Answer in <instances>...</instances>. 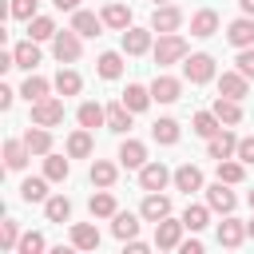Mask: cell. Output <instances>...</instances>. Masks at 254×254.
Wrapping results in <instances>:
<instances>
[{"label": "cell", "mask_w": 254, "mask_h": 254, "mask_svg": "<svg viewBox=\"0 0 254 254\" xmlns=\"http://www.w3.org/2000/svg\"><path fill=\"white\" fill-rule=\"evenodd\" d=\"M48 183H52L48 175L44 179H24L20 183V198L24 202H48Z\"/></svg>", "instance_id": "cell-32"}, {"label": "cell", "mask_w": 254, "mask_h": 254, "mask_svg": "<svg viewBox=\"0 0 254 254\" xmlns=\"http://www.w3.org/2000/svg\"><path fill=\"white\" fill-rule=\"evenodd\" d=\"M179 24H183V12L175 8V4H159L155 8V16H151V28L163 36V32H179Z\"/></svg>", "instance_id": "cell-15"}, {"label": "cell", "mask_w": 254, "mask_h": 254, "mask_svg": "<svg viewBox=\"0 0 254 254\" xmlns=\"http://www.w3.org/2000/svg\"><path fill=\"white\" fill-rule=\"evenodd\" d=\"M44 246H48V242H44V234H24L16 250H20V254H40Z\"/></svg>", "instance_id": "cell-45"}, {"label": "cell", "mask_w": 254, "mask_h": 254, "mask_svg": "<svg viewBox=\"0 0 254 254\" xmlns=\"http://www.w3.org/2000/svg\"><path fill=\"white\" fill-rule=\"evenodd\" d=\"M32 123H40V127H56V123H64V99H40V103H32Z\"/></svg>", "instance_id": "cell-5"}, {"label": "cell", "mask_w": 254, "mask_h": 254, "mask_svg": "<svg viewBox=\"0 0 254 254\" xmlns=\"http://www.w3.org/2000/svg\"><path fill=\"white\" fill-rule=\"evenodd\" d=\"M103 24H107V28H115V32L131 28V8H127V4H119V0H111V4L103 8Z\"/></svg>", "instance_id": "cell-23"}, {"label": "cell", "mask_w": 254, "mask_h": 254, "mask_svg": "<svg viewBox=\"0 0 254 254\" xmlns=\"http://www.w3.org/2000/svg\"><path fill=\"white\" fill-rule=\"evenodd\" d=\"M71 28H75L79 36H99V28H103V16H95V12H83V8H75V12H71Z\"/></svg>", "instance_id": "cell-24"}, {"label": "cell", "mask_w": 254, "mask_h": 254, "mask_svg": "<svg viewBox=\"0 0 254 254\" xmlns=\"http://www.w3.org/2000/svg\"><path fill=\"white\" fill-rule=\"evenodd\" d=\"M238 8H242V16H254V0H238Z\"/></svg>", "instance_id": "cell-53"}, {"label": "cell", "mask_w": 254, "mask_h": 254, "mask_svg": "<svg viewBox=\"0 0 254 254\" xmlns=\"http://www.w3.org/2000/svg\"><path fill=\"white\" fill-rule=\"evenodd\" d=\"M67 155H71V159H87V155H91V131H87V127L67 135Z\"/></svg>", "instance_id": "cell-37"}, {"label": "cell", "mask_w": 254, "mask_h": 254, "mask_svg": "<svg viewBox=\"0 0 254 254\" xmlns=\"http://www.w3.org/2000/svg\"><path fill=\"white\" fill-rule=\"evenodd\" d=\"M155 4H167V0H155Z\"/></svg>", "instance_id": "cell-56"}, {"label": "cell", "mask_w": 254, "mask_h": 254, "mask_svg": "<svg viewBox=\"0 0 254 254\" xmlns=\"http://www.w3.org/2000/svg\"><path fill=\"white\" fill-rule=\"evenodd\" d=\"M190 131H194L198 139H210V135H218V131H222V119H218L214 111H198V115L190 119Z\"/></svg>", "instance_id": "cell-27"}, {"label": "cell", "mask_w": 254, "mask_h": 254, "mask_svg": "<svg viewBox=\"0 0 254 254\" xmlns=\"http://www.w3.org/2000/svg\"><path fill=\"white\" fill-rule=\"evenodd\" d=\"M234 159H242L246 167L254 163V135H250V139H238V155H234Z\"/></svg>", "instance_id": "cell-48"}, {"label": "cell", "mask_w": 254, "mask_h": 254, "mask_svg": "<svg viewBox=\"0 0 254 254\" xmlns=\"http://www.w3.org/2000/svg\"><path fill=\"white\" fill-rule=\"evenodd\" d=\"M0 107H4V111L12 107V87H0Z\"/></svg>", "instance_id": "cell-52"}, {"label": "cell", "mask_w": 254, "mask_h": 254, "mask_svg": "<svg viewBox=\"0 0 254 254\" xmlns=\"http://www.w3.org/2000/svg\"><path fill=\"white\" fill-rule=\"evenodd\" d=\"M139 214H143L147 222H159V218H167V214H171V198H167L163 190H147V198H143Z\"/></svg>", "instance_id": "cell-14"}, {"label": "cell", "mask_w": 254, "mask_h": 254, "mask_svg": "<svg viewBox=\"0 0 254 254\" xmlns=\"http://www.w3.org/2000/svg\"><path fill=\"white\" fill-rule=\"evenodd\" d=\"M214 32H218V12H214V8H198V12L190 16V36L206 40V36H214Z\"/></svg>", "instance_id": "cell-16"}, {"label": "cell", "mask_w": 254, "mask_h": 254, "mask_svg": "<svg viewBox=\"0 0 254 254\" xmlns=\"http://www.w3.org/2000/svg\"><path fill=\"white\" fill-rule=\"evenodd\" d=\"M87 210L95 214V218H115V194L107 190V187H99V194H91V202H87Z\"/></svg>", "instance_id": "cell-29"}, {"label": "cell", "mask_w": 254, "mask_h": 254, "mask_svg": "<svg viewBox=\"0 0 254 254\" xmlns=\"http://www.w3.org/2000/svg\"><path fill=\"white\" fill-rule=\"evenodd\" d=\"M250 206H254V190H250Z\"/></svg>", "instance_id": "cell-55"}, {"label": "cell", "mask_w": 254, "mask_h": 254, "mask_svg": "<svg viewBox=\"0 0 254 254\" xmlns=\"http://www.w3.org/2000/svg\"><path fill=\"white\" fill-rule=\"evenodd\" d=\"M28 36L32 40H56V20L52 16H32L28 20Z\"/></svg>", "instance_id": "cell-40"}, {"label": "cell", "mask_w": 254, "mask_h": 254, "mask_svg": "<svg viewBox=\"0 0 254 254\" xmlns=\"http://www.w3.org/2000/svg\"><path fill=\"white\" fill-rule=\"evenodd\" d=\"M0 246H4V250H16V246H20V226H16L12 218L0 226Z\"/></svg>", "instance_id": "cell-44"}, {"label": "cell", "mask_w": 254, "mask_h": 254, "mask_svg": "<svg viewBox=\"0 0 254 254\" xmlns=\"http://www.w3.org/2000/svg\"><path fill=\"white\" fill-rule=\"evenodd\" d=\"M246 234H250V238H254V222H246Z\"/></svg>", "instance_id": "cell-54"}, {"label": "cell", "mask_w": 254, "mask_h": 254, "mask_svg": "<svg viewBox=\"0 0 254 254\" xmlns=\"http://www.w3.org/2000/svg\"><path fill=\"white\" fill-rule=\"evenodd\" d=\"M151 52H155V64H159V67H167V64H183V60H187V40H183L179 32H163L159 44H155Z\"/></svg>", "instance_id": "cell-1"}, {"label": "cell", "mask_w": 254, "mask_h": 254, "mask_svg": "<svg viewBox=\"0 0 254 254\" xmlns=\"http://www.w3.org/2000/svg\"><path fill=\"white\" fill-rule=\"evenodd\" d=\"M151 135H155V143L175 147V143H179V123H175V119H155V123H151Z\"/></svg>", "instance_id": "cell-34"}, {"label": "cell", "mask_w": 254, "mask_h": 254, "mask_svg": "<svg viewBox=\"0 0 254 254\" xmlns=\"http://www.w3.org/2000/svg\"><path fill=\"white\" fill-rule=\"evenodd\" d=\"M24 143H28V151H32V155H48V151H52V131H48V127H40V123H32V127H28V135H24Z\"/></svg>", "instance_id": "cell-28"}, {"label": "cell", "mask_w": 254, "mask_h": 254, "mask_svg": "<svg viewBox=\"0 0 254 254\" xmlns=\"http://www.w3.org/2000/svg\"><path fill=\"white\" fill-rule=\"evenodd\" d=\"M179 250L183 254H202V242L198 238H187V242H179Z\"/></svg>", "instance_id": "cell-49"}, {"label": "cell", "mask_w": 254, "mask_h": 254, "mask_svg": "<svg viewBox=\"0 0 254 254\" xmlns=\"http://www.w3.org/2000/svg\"><path fill=\"white\" fill-rule=\"evenodd\" d=\"M119 163L131 167V171H139V167L147 163V147H143L139 139H123V147H119Z\"/></svg>", "instance_id": "cell-21"}, {"label": "cell", "mask_w": 254, "mask_h": 254, "mask_svg": "<svg viewBox=\"0 0 254 254\" xmlns=\"http://www.w3.org/2000/svg\"><path fill=\"white\" fill-rule=\"evenodd\" d=\"M183 75H187L190 83H210V79H214V56H206V52L187 56V60H183Z\"/></svg>", "instance_id": "cell-3"}, {"label": "cell", "mask_w": 254, "mask_h": 254, "mask_svg": "<svg viewBox=\"0 0 254 254\" xmlns=\"http://www.w3.org/2000/svg\"><path fill=\"white\" fill-rule=\"evenodd\" d=\"M238 71L246 75V79H254V48H238Z\"/></svg>", "instance_id": "cell-46"}, {"label": "cell", "mask_w": 254, "mask_h": 254, "mask_svg": "<svg viewBox=\"0 0 254 254\" xmlns=\"http://www.w3.org/2000/svg\"><path fill=\"white\" fill-rule=\"evenodd\" d=\"M151 32L155 28H123V52L127 56H143V52H151Z\"/></svg>", "instance_id": "cell-13"}, {"label": "cell", "mask_w": 254, "mask_h": 254, "mask_svg": "<svg viewBox=\"0 0 254 254\" xmlns=\"http://www.w3.org/2000/svg\"><path fill=\"white\" fill-rule=\"evenodd\" d=\"M171 179H175V175H171L163 163H143V167H139V187H143V190H163Z\"/></svg>", "instance_id": "cell-10"}, {"label": "cell", "mask_w": 254, "mask_h": 254, "mask_svg": "<svg viewBox=\"0 0 254 254\" xmlns=\"http://www.w3.org/2000/svg\"><path fill=\"white\" fill-rule=\"evenodd\" d=\"M183 230H187V222H183V218H179V222H175L171 214H167V218H159V222H155V246H159V250H179Z\"/></svg>", "instance_id": "cell-4"}, {"label": "cell", "mask_w": 254, "mask_h": 254, "mask_svg": "<svg viewBox=\"0 0 254 254\" xmlns=\"http://www.w3.org/2000/svg\"><path fill=\"white\" fill-rule=\"evenodd\" d=\"M28 155H32L28 143H20V139H8V143H4V167H8V171H24V167H28Z\"/></svg>", "instance_id": "cell-20"}, {"label": "cell", "mask_w": 254, "mask_h": 254, "mask_svg": "<svg viewBox=\"0 0 254 254\" xmlns=\"http://www.w3.org/2000/svg\"><path fill=\"white\" fill-rule=\"evenodd\" d=\"M179 95H183V83H179L175 75H163V71H159V75L151 79V99H155V103H175Z\"/></svg>", "instance_id": "cell-9"}, {"label": "cell", "mask_w": 254, "mask_h": 254, "mask_svg": "<svg viewBox=\"0 0 254 254\" xmlns=\"http://www.w3.org/2000/svg\"><path fill=\"white\" fill-rule=\"evenodd\" d=\"M52 4H56L60 12H75V8H79V0H52Z\"/></svg>", "instance_id": "cell-51"}, {"label": "cell", "mask_w": 254, "mask_h": 254, "mask_svg": "<svg viewBox=\"0 0 254 254\" xmlns=\"http://www.w3.org/2000/svg\"><path fill=\"white\" fill-rule=\"evenodd\" d=\"M218 95H230V99H246L250 95V79L234 67V71H222L218 75Z\"/></svg>", "instance_id": "cell-8"}, {"label": "cell", "mask_w": 254, "mask_h": 254, "mask_svg": "<svg viewBox=\"0 0 254 254\" xmlns=\"http://www.w3.org/2000/svg\"><path fill=\"white\" fill-rule=\"evenodd\" d=\"M147 250V242H139V238H127V254H143Z\"/></svg>", "instance_id": "cell-50"}, {"label": "cell", "mask_w": 254, "mask_h": 254, "mask_svg": "<svg viewBox=\"0 0 254 254\" xmlns=\"http://www.w3.org/2000/svg\"><path fill=\"white\" fill-rule=\"evenodd\" d=\"M175 187H179L183 194H194V190H202V171H198L194 163H183V167L175 171Z\"/></svg>", "instance_id": "cell-18"}, {"label": "cell", "mask_w": 254, "mask_h": 254, "mask_svg": "<svg viewBox=\"0 0 254 254\" xmlns=\"http://www.w3.org/2000/svg\"><path fill=\"white\" fill-rule=\"evenodd\" d=\"M250 234H246V222H238L234 214H226L222 222H218V246H226V250H234V246H242Z\"/></svg>", "instance_id": "cell-7"}, {"label": "cell", "mask_w": 254, "mask_h": 254, "mask_svg": "<svg viewBox=\"0 0 254 254\" xmlns=\"http://www.w3.org/2000/svg\"><path fill=\"white\" fill-rule=\"evenodd\" d=\"M12 16L16 20H32L36 16V0H12Z\"/></svg>", "instance_id": "cell-47"}, {"label": "cell", "mask_w": 254, "mask_h": 254, "mask_svg": "<svg viewBox=\"0 0 254 254\" xmlns=\"http://www.w3.org/2000/svg\"><path fill=\"white\" fill-rule=\"evenodd\" d=\"M71 246H75V250H95V246H99V230H95L91 222H75V226H71Z\"/></svg>", "instance_id": "cell-30"}, {"label": "cell", "mask_w": 254, "mask_h": 254, "mask_svg": "<svg viewBox=\"0 0 254 254\" xmlns=\"http://www.w3.org/2000/svg\"><path fill=\"white\" fill-rule=\"evenodd\" d=\"M183 222H187V230H194V234H198V230L210 222V206H198V202H190V206L183 210Z\"/></svg>", "instance_id": "cell-43"}, {"label": "cell", "mask_w": 254, "mask_h": 254, "mask_svg": "<svg viewBox=\"0 0 254 254\" xmlns=\"http://www.w3.org/2000/svg\"><path fill=\"white\" fill-rule=\"evenodd\" d=\"M206 155H210V159H234V155H238V139H234V131L222 127L218 135H210V139H206Z\"/></svg>", "instance_id": "cell-6"}, {"label": "cell", "mask_w": 254, "mask_h": 254, "mask_svg": "<svg viewBox=\"0 0 254 254\" xmlns=\"http://www.w3.org/2000/svg\"><path fill=\"white\" fill-rule=\"evenodd\" d=\"M12 52H16V67H28V71H32V67L40 64V40H32V36L20 40Z\"/></svg>", "instance_id": "cell-25"}, {"label": "cell", "mask_w": 254, "mask_h": 254, "mask_svg": "<svg viewBox=\"0 0 254 254\" xmlns=\"http://www.w3.org/2000/svg\"><path fill=\"white\" fill-rule=\"evenodd\" d=\"M44 214H48V222H67L71 218V198L67 194H52L44 202Z\"/></svg>", "instance_id": "cell-33"}, {"label": "cell", "mask_w": 254, "mask_h": 254, "mask_svg": "<svg viewBox=\"0 0 254 254\" xmlns=\"http://www.w3.org/2000/svg\"><path fill=\"white\" fill-rule=\"evenodd\" d=\"M131 115H135V111H131L123 99H119V103H111V107H107V131L127 135V131H131Z\"/></svg>", "instance_id": "cell-17"}, {"label": "cell", "mask_w": 254, "mask_h": 254, "mask_svg": "<svg viewBox=\"0 0 254 254\" xmlns=\"http://www.w3.org/2000/svg\"><path fill=\"white\" fill-rule=\"evenodd\" d=\"M75 119H79V127H87V131H91V127H103V123H107V107H99V103L87 99V103H79Z\"/></svg>", "instance_id": "cell-26"}, {"label": "cell", "mask_w": 254, "mask_h": 254, "mask_svg": "<svg viewBox=\"0 0 254 254\" xmlns=\"http://www.w3.org/2000/svg\"><path fill=\"white\" fill-rule=\"evenodd\" d=\"M123 103H127L135 115H139V111H147V107H151V87H143V83H127Z\"/></svg>", "instance_id": "cell-31"}, {"label": "cell", "mask_w": 254, "mask_h": 254, "mask_svg": "<svg viewBox=\"0 0 254 254\" xmlns=\"http://www.w3.org/2000/svg\"><path fill=\"white\" fill-rule=\"evenodd\" d=\"M111 234H115L119 242L135 238V234H139V218H135L131 210H115V218H111Z\"/></svg>", "instance_id": "cell-22"}, {"label": "cell", "mask_w": 254, "mask_h": 254, "mask_svg": "<svg viewBox=\"0 0 254 254\" xmlns=\"http://www.w3.org/2000/svg\"><path fill=\"white\" fill-rule=\"evenodd\" d=\"M214 115L226 123V127H234V123H242V99H230V95H218L214 99Z\"/></svg>", "instance_id": "cell-19"}, {"label": "cell", "mask_w": 254, "mask_h": 254, "mask_svg": "<svg viewBox=\"0 0 254 254\" xmlns=\"http://www.w3.org/2000/svg\"><path fill=\"white\" fill-rule=\"evenodd\" d=\"M95 67H99L103 79H119V75H123V56H119V52H103Z\"/></svg>", "instance_id": "cell-41"}, {"label": "cell", "mask_w": 254, "mask_h": 254, "mask_svg": "<svg viewBox=\"0 0 254 254\" xmlns=\"http://www.w3.org/2000/svg\"><path fill=\"white\" fill-rule=\"evenodd\" d=\"M226 40L234 48H254V16H238L226 24Z\"/></svg>", "instance_id": "cell-12"}, {"label": "cell", "mask_w": 254, "mask_h": 254, "mask_svg": "<svg viewBox=\"0 0 254 254\" xmlns=\"http://www.w3.org/2000/svg\"><path fill=\"white\" fill-rule=\"evenodd\" d=\"M44 175H48L52 183H64V179L71 175V163H67L64 155H52V151H48V155H44Z\"/></svg>", "instance_id": "cell-35"}, {"label": "cell", "mask_w": 254, "mask_h": 254, "mask_svg": "<svg viewBox=\"0 0 254 254\" xmlns=\"http://www.w3.org/2000/svg\"><path fill=\"white\" fill-rule=\"evenodd\" d=\"M20 95H24L28 103L48 99V79H44V75H28V79H24V87H20Z\"/></svg>", "instance_id": "cell-42"}, {"label": "cell", "mask_w": 254, "mask_h": 254, "mask_svg": "<svg viewBox=\"0 0 254 254\" xmlns=\"http://www.w3.org/2000/svg\"><path fill=\"white\" fill-rule=\"evenodd\" d=\"M83 36L75 32V28H67V32H56V40H52V52H56V60L60 64H75L79 60V52H83V44H79Z\"/></svg>", "instance_id": "cell-2"}, {"label": "cell", "mask_w": 254, "mask_h": 254, "mask_svg": "<svg viewBox=\"0 0 254 254\" xmlns=\"http://www.w3.org/2000/svg\"><path fill=\"white\" fill-rule=\"evenodd\" d=\"M218 179L230 183V187L242 183V179H246V163H242V159H218Z\"/></svg>", "instance_id": "cell-39"}, {"label": "cell", "mask_w": 254, "mask_h": 254, "mask_svg": "<svg viewBox=\"0 0 254 254\" xmlns=\"http://www.w3.org/2000/svg\"><path fill=\"white\" fill-rule=\"evenodd\" d=\"M234 202H238V198H234L230 183H222V179H218L214 187H206V206H210V210H218V214H230V210H234Z\"/></svg>", "instance_id": "cell-11"}, {"label": "cell", "mask_w": 254, "mask_h": 254, "mask_svg": "<svg viewBox=\"0 0 254 254\" xmlns=\"http://www.w3.org/2000/svg\"><path fill=\"white\" fill-rule=\"evenodd\" d=\"M79 87H83L79 71H71V67H60V71H56V91H60V95H79Z\"/></svg>", "instance_id": "cell-36"}, {"label": "cell", "mask_w": 254, "mask_h": 254, "mask_svg": "<svg viewBox=\"0 0 254 254\" xmlns=\"http://www.w3.org/2000/svg\"><path fill=\"white\" fill-rule=\"evenodd\" d=\"M115 179H119L115 163H107V159H95V163H91V183H95V187H115Z\"/></svg>", "instance_id": "cell-38"}]
</instances>
